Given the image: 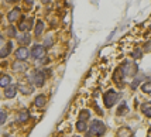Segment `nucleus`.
<instances>
[{
  "label": "nucleus",
  "mask_w": 151,
  "mask_h": 137,
  "mask_svg": "<svg viewBox=\"0 0 151 137\" xmlns=\"http://www.w3.org/2000/svg\"><path fill=\"white\" fill-rule=\"evenodd\" d=\"M106 131V126L103 122H100V120H93L92 124H91V127H89V134L91 136H103Z\"/></svg>",
  "instance_id": "f257e3e1"
},
{
  "label": "nucleus",
  "mask_w": 151,
  "mask_h": 137,
  "mask_svg": "<svg viewBox=\"0 0 151 137\" xmlns=\"http://www.w3.org/2000/svg\"><path fill=\"white\" fill-rule=\"evenodd\" d=\"M30 81L33 82L35 86H42L45 84V75H44V72L37 69V71H34L31 75H30Z\"/></svg>",
  "instance_id": "f03ea898"
},
{
  "label": "nucleus",
  "mask_w": 151,
  "mask_h": 137,
  "mask_svg": "<svg viewBox=\"0 0 151 137\" xmlns=\"http://www.w3.org/2000/svg\"><path fill=\"white\" fill-rule=\"evenodd\" d=\"M119 99V93L114 91H109L105 93V96H103V102H105L106 107H112L113 105L117 102Z\"/></svg>",
  "instance_id": "7ed1b4c3"
},
{
  "label": "nucleus",
  "mask_w": 151,
  "mask_h": 137,
  "mask_svg": "<svg viewBox=\"0 0 151 137\" xmlns=\"http://www.w3.org/2000/svg\"><path fill=\"white\" fill-rule=\"evenodd\" d=\"M120 68L123 69V72H124L126 76H134V75L137 74V71H138L137 65H136V64H133V62H130V61H126Z\"/></svg>",
  "instance_id": "20e7f679"
},
{
  "label": "nucleus",
  "mask_w": 151,
  "mask_h": 137,
  "mask_svg": "<svg viewBox=\"0 0 151 137\" xmlns=\"http://www.w3.org/2000/svg\"><path fill=\"white\" fill-rule=\"evenodd\" d=\"M47 55V50H45V47H42V45H34L33 48H31V57L35 59H41V58H44Z\"/></svg>",
  "instance_id": "39448f33"
},
{
  "label": "nucleus",
  "mask_w": 151,
  "mask_h": 137,
  "mask_svg": "<svg viewBox=\"0 0 151 137\" xmlns=\"http://www.w3.org/2000/svg\"><path fill=\"white\" fill-rule=\"evenodd\" d=\"M19 89L20 92H23L24 95H30V93H33L34 92V86L31 85V81H21L19 82Z\"/></svg>",
  "instance_id": "423d86ee"
},
{
  "label": "nucleus",
  "mask_w": 151,
  "mask_h": 137,
  "mask_svg": "<svg viewBox=\"0 0 151 137\" xmlns=\"http://www.w3.org/2000/svg\"><path fill=\"white\" fill-rule=\"evenodd\" d=\"M33 27V19H24L23 21L19 23V28L21 31H28Z\"/></svg>",
  "instance_id": "0eeeda50"
},
{
  "label": "nucleus",
  "mask_w": 151,
  "mask_h": 137,
  "mask_svg": "<svg viewBox=\"0 0 151 137\" xmlns=\"http://www.w3.org/2000/svg\"><path fill=\"white\" fill-rule=\"evenodd\" d=\"M28 50H27L26 47H20L19 50L16 51V58L20 59V61H24V59L28 58Z\"/></svg>",
  "instance_id": "6e6552de"
},
{
  "label": "nucleus",
  "mask_w": 151,
  "mask_h": 137,
  "mask_svg": "<svg viewBox=\"0 0 151 137\" xmlns=\"http://www.w3.org/2000/svg\"><path fill=\"white\" fill-rule=\"evenodd\" d=\"M116 136H117V137H132L133 136V130L130 129V127H126V126H123V127H120V129L117 130Z\"/></svg>",
  "instance_id": "1a4fd4ad"
},
{
  "label": "nucleus",
  "mask_w": 151,
  "mask_h": 137,
  "mask_svg": "<svg viewBox=\"0 0 151 137\" xmlns=\"http://www.w3.org/2000/svg\"><path fill=\"white\" fill-rule=\"evenodd\" d=\"M123 76H124V72H123L122 68H117L116 72L113 74V79H114V82L117 85H123Z\"/></svg>",
  "instance_id": "9d476101"
},
{
  "label": "nucleus",
  "mask_w": 151,
  "mask_h": 137,
  "mask_svg": "<svg viewBox=\"0 0 151 137\" xmlns=\"http://www.w3.org/2000/svg\"><path fill=\"white\" fill-rule=\"evenodd\" d=\"M27 64L24 62V61H20V59H17L16 62L13 64V69L16 72H24V71H27Z\"/></svg>",
  "instance_id": "9b49d317"
},
{
  "label": "nucleus",
  "mask_w": 151,
  "mask_h": 137,
  "mask_svg": "<svg viewBox=\"0 0 151 137\" xmlns=\"http://www.w3.org/2000/svg\"><path fill=\"white\" fill-rule=\"evenodd\" d=\"M12 50H13V44L9 43L7 45H4L1 50H0V58H6V57H9V54L12 52Z\"/></svg>",
  "instance_id": "f8f14e48"
},
{
  "label": "nucleus",
  "mask_w": 151,
  "mask_h": 137,
  "mask_svg": "<svg viewBox=\"0 0 151 137\" xmlns=\"http://www.w3.org/2000/svg\"><path fill=\"white\" fill-rule=\"evenodd\" d=\"M16 93H17V86L14 85H9L6 86V91H4V95H6L7 98H14L16 96Z\"/></svg>",
  "instance_id": "ddd939ff"
},
{
  "label": "nucleus",
  "mask_w": 151,
  "mask_h": 137,
  "mask_svg": "<svg viewBox=\"0 0 151 137\" xmlns=\"http://www.w3.org/2000/svg\"><path fill=\"white\" fill-rule=\"evenodd\" d=\"M20 17V9L19 7H16V9H13L10 13H9V16H7V19H9V21L10 23H13V21H16V20Z\"/></svg>",
  "instance_id": "4468645a"
},
{
  "label": "nucleus",
  "mask_w": 151,
  "mask_h": 137,
  "mask_svg": "<svg viewBox=\"0 0 151 137\" xmlns=\"http://www.w3.org/2000/svg\"><path fill=\"white\" fill-rule=\"evenodd\" d=\"M17 41H19L20 45H27L30 43V35L28 34H20V35H17Z\"/></svg>",
  "instance_id": "2eb2a0df"
},
{
  "label": "nucleus",
  "mask_w": 151,
  "mask_h": 137,
  "mask_svg": "<svg viewBox=\"0 0 151 137\" xmlns=\"http://www.w3.org/2000/svg\"><path fill=\"white\" fill-rule=\"evenodd\" d=\"M12 84V76L10 75H1L0 76V86H3V88H6Z\"/></svg>",
  "instance_id": "dca6fc26"
},
{
  "label": "nucleus",
  "mask_w": 151,
  "mask_h": 137,
  "mask_svg": "<svg viewBox=\"0 0 151 137\" xmlns=\"http://www.w3.org/2000/svg\"><path fill=\"white\" fill-rule=\"evenodd\" d=\"M34 103H35L37 107H42V106H45V103H47V98L44 95H38V96L35 98V100H34Z\"/></svg>",
  "instance_id": "f3484780"
},
{
  "label": "nucleus",
  "mask_w": 151,
  "mask_h": 137,
  "mask_svg": "<svg viewBox=\"0 0 151 137\" xmlns=\"http://www.w3.org/2000/svg\"><path fill=\"white\" fill-rule=\"evenodd\" d=\"M141 110L147 118H151V103L150 102H145V103L141 105Z\"/></svg>",
  "instance_id": "a211bd4d"
},
{
  "label": "nucleus",
  "mask_w": 151,
  "mask_h": 137,
  "mask_svg": "<svg viewBox=\"0 0 151 137\" xmlns=\"http://www.w3.org/2000/svg\"><path fill=\"white\" fill-rule=\"evenodd\" d=\"M28 119H30V112H28V110H26V109H24V110H21L19 113V122L24 123V122H27Z\"/></svg>",
  "instance_id": "6ab92c4d"
},
{
  "label": "nucleus",
  "mask_w": 151,
  "mask_h": 137,
  "mask_svg": "<svg viewBox=\"0 0 151 137\" xmlns=\"http://www.w3.org/2000/svg\"><path fill=\"white\" fill-rule=\"evenodd\" d=\"M44 23L40 20V21H37V24H35V30H34V33H35V35H40V34L44 31Z\"/></svg>",
  "instance_id": "aec40b11"
},
{
  "label": "nucleus",
  "mask_w": 151,
  "mask_h": 137,
  "mask_svg": "<svg viewBox=\"0 0 151 137\" xmlns=\"http://www.w3.org/2000/svg\"><path fill=\"white\" fill-rule=\"evenodd\" d=\"M89 118H91V113L88 110H82L79 113V120H82V122H88Z\"/></svg>",
  "instance_id": "412c9836"
},
{
  "label": "nucleus",
  "mask_w": 151,
  "mask_h": 137,
  "mask_svg": "<svg viewBox=\"0 0 151 137\" xmlns=\"http://www.w3.org/2000/svg\"><path fill=\"white\" fill-rule=\"evenodd\" d=\"M127 112H129V107H127V105H126V102H123V103L120 105V107H119L117 115H126Z\"/></svg>",
  "instance_id": "4be33fe9"
},
{
  "label": "nucleus",
  "mask_w": 151,
  "mask_h": 137,
  "mask_svg": "<svg viewBox=\"0 0 151 137\" xmlns=\"http://www.w3.org/2000/svg\"><path fill=\"white\" fill-rule=\"evenodd\" d=\"M86 122H82V120H78V123H76V130L78 131H85L86 130Z\"/></svg>",
  "instance_id": "5701e85b"
},
{
  "label": "nucleus",
  "mask_w": 151,
  "mask_h": 137,
  "mask_svg": "<svg viewBox=\"0 0 151 137\" xmlns=\"http://www.w3.org/2000/svg\"><path fill=\"white\" fill-rule=\"evenodd\" d=\"M141 91L145 92V93H151V82L143 84V86H141Z\"/></svg>",
  "instance_id": "b1692460"
},
{
  "label": "nucleus",
  "mask_w": 151,
  "mask_h": 137,
  "mask_svg": "<svg viewBox=\"0 0 151 137\" xmlns=\"http://www.w3.org/2000/svg\"><path fill=\"white\" fill-rule=\"evenodd\" d=\"M6 119H7V113L4 110H1V109H0V126H1V124H4Z\"/></svg>",
  "instance_id": "393cba45"
},
{
  "label": "nucleus",
  "mask_w": 151,
  "mask_h": 137,
  "mask_svg": "<svg viewBox=\"0 0 151 137\" xmlns=\"http://www.w3.org/2000/svg\"><path fill=\"white\" fill-rule=\"evenodd\" d=\"M7 34H9V37H16V35H17V34H16V28H14L13 26H9Z\"/></svg>",
  "instance_id": "a878e982"
},
{
  "label": "nucleus",
  "mask_w": 151,
  "mask_h": 137,
  "mask_svg": "<svg viewBox=\"0 0 151 137\" xmlns=\"http://www.w3.org/2000/svg\"><path fill=\"white\" fill-rule=\"evenodd\" d=\"M141 55H143V52H141V50H134L133 51V54H132V57L133 58H136V59H138V58H141Z\"/></svg>",
  "instance_id": "bb28decb"
},
{
  "label": "nucleus",
  "mask_w": 151,
  "mask_h": 137,
  "mask_svg": "<svg viewBox=\"0 0 151 137\" xmlns=\"http://www.w3.org/2000/svg\"><path fill=\"white\" fill-rule=\"evenodd\" d=\"M3 43H4V38H3V37H1V35H0V47L3 45Z\"/></svg>",
  "instance_id": "cd10ccee"
},
{
  "label": "nucleus",
  "mask_w": 151,
  "mask_h": 137,
  "mask_svg": "<svg viewBox=\"0 0 151 137\" xmlns=\"http://www.w3.org/2000/svg\"><path fill=\"white\" fill-rule=\"evenodd\" d=\"M26 3H27V4H33L34 0H26Z\"/></svg>",
  "instance_id": "c85d7f7f"
},
{
  "label": "nucleus",
  "mask_w": 151,
  "mask_h": 137,
  "mask_svg": "<svg viewBox=\"0 0 151 137\" xmlns=\"http://www.w3.org/2000/svg\"><path fill=\"white\" fill-rule=\"evenodd\" d=\"M7 1H9V3H16L17 0H7Z\"/></svg>",
  "instance_id": "c756f323"
},
{
  "label": "nucleus",
  "mask_w": 151,
  "mask_h": 137,
  "mask_svg": "<svg viewBox=\"0 0 151 137\" xmlns=\"http://www.w3.org/2000/svg\"><path fill=\"white\" fill-rule=\"evenodd\" d=\"M150 136H151V130H150Z\"/></svg>",
  "instance_id": "7c9ffc66"
}]
</instances>
